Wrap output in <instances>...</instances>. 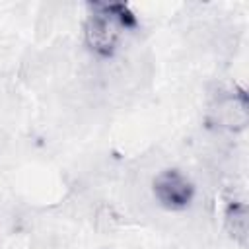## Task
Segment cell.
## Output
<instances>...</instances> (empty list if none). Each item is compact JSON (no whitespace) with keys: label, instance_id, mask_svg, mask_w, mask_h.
Segmentation results:
<instances>
[{"label":"cell","instance_id":"3","mask_svg":"<svg viewBox=\"0 0 249 249\" xmlns=\"http://www.w3.org/2000/svg\"><path fill=\"white\" fill-rule=\"evenodd\" d=\"M212 123L220 128L237 132L247 126V97L243 91H220L210 103Z\"/></svg>","mask_w":249,"mask_h":249},{"label":"cell","instance_id":"1","mask_svg":"<svg viewBox=\"0 0 249 249\" xmlns=\"http://www.w3.org/2000/svg\"><path fill=\"white\" fill-rule=\"evenodd\" d=\"M132 27V14L124 4H89L86 43L99 56H111L124 33Z\"/></svg>","mask_w":249,"mask_h":249},{"label":"cell","instance_id":"2","mask_svg":"<svg viewBox=\"0 0 249 249\" xmlns=\"http://www.w3.org/2000/svg\"><path fill=\"white\" fill-rule=\"evenodd\" d=\"M154 198L165 210H185L195 198L191 179L179 169H163L152 183Z\"/></svg>","mask_w":249,"mask_h":249},{"label":"cell","instance_id":"4","mask_svg":"<svg viewBox=\"0 0 249 249\" xmlns=\"http://www.w3.org/2000/svg\"><path fill=\"white\" fill-rule=\"evenodd\" d=\"M224 222H226V230L233 237V241H237L241 247H245L249 224H247V206L241 198H228Z\"/></svg>","mask_w":249,"mask_h":249}]
</instances>
